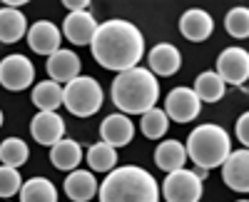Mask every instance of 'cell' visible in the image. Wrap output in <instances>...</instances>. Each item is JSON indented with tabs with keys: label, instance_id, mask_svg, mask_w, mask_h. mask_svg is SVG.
<instances>
[{
	"label": "cell",
	"instance_id": "obj_1",
	"mask_svg": "<svg viewBox=\"0 0 249 202\" xmlns=\"http://www.w3.org/2000/svg\"><path fill=\"white\" fill-rule=\"evenodd\" d=\"M90 53L95 63L105 70L124 73L137 68V63L144 55V37L140 28L130 20L112 18L100 23L92 40H90Z\"/></svg>",
	"mask_w": 249,
	"mask_h": 202
},
{
	"label": "cell",
	"instance_id": "obj_2",
	"mask_svg": "<svg viewBox=\"0 0 249 202\" xmlns=\"http://www.w3.org/2000/svg\"><path fill=\"white\" fill-rule=\"evenodd\" d=\"M160 100V83L147 68H132L117 73L112 80V103L122 115H144L157 108Z\"/></svg>",
	"mask_w": 249,
	"mask_h": 202
},
{
	"label": "cell",
	"instance_id": "obj_3",
	"mask_svg": "<svg viewBox=\"0 0 249 202\" xmlns=\"http://www.w3.org/2000/svg\"><path fill=\"white\" fill-rule=\"evenodd\" d=\"M97 195L100 202H160V185L144 167L122 165L107 172Z\"/></svg>",
	"mask_w": 249,
	"mask_h": 202
},
{
	"label": "cell",
	"instance_id": "obj_4",
	"mask_svg": "<svg viewBox=\"0 0 249 202\" xmlns=\"http://www.w3.org/2000/svg\"><path fill=\"white\" fill-rule=\"evenodd\" d=\"M184 150H187V160H192L199 170L207 172V170L222 167L227 155L232 152V137L222 125L204 123L190 132Z\"/></svg>",
	"mask_w": 249,
	"mask_h": 202
},
{
	"label": "cell",
	"instance_id": "obj_5",
	"mask_svg": "<svg viewBox=\"0 0 249 202\" xmlns=\"http://www.w3.org/2000/svg\"><path fill=\"white\" fill-rule=\"evenodd\" d=\"M102 103H105L102 85L90 75H77L72 83L62 88V105L75 117H92Z\"/></svg>",
	"mask_w": 249,
	"mask_h": 202
},
{
	"label": "cell",
	"instance_id": "obj_6",
	"mask_svg": "<svg viewBox=\"0 0 249 202\" xmlns=\"http://www.w3.org/2000/svg\"><path fill=\"white\" fill-rule=\"evenodd\" d=\"M160 195L167 202H199L202 195H204L202 177L195 170H184V167L167 172Z\"/></svg>",
	"mask_w": 249,
	"mask_h": 202
},
{
	"label": "cell",
	"instance_id": "obj_7",
	"mask_svg": "<svg viewBox=\"0 0 249 202\" xmlns=\"http://www.w3.org/2000/svg\"><path fill=\"white\" fill-rule=\"evenodd\" d=\"M35 80V65L25 55H5L0 60V85L10 92L28 90Z\"/></svg>",
	"mask_w": 249,
	"mask_h": 202
},
{
	"label": "cell",
	"instance_id": "obj_8",
	"mask_svg": "<svg viewBox=\"0 0 249 202\" xmlns=\"http://www.w3.org/2000/svg\"><path fill=\"white\" fill-rule=\"evenodd\" d=\"M219 80L224 85H237L244 88L249 77V53L244 48H224L217 57V70Z\"/></svg>",
	"mask_w": 249,
	"mask_h": 202
},
{
	"label": "cell",
	"instance_id": "obj_9",
	"mask_svg": "<svg viewBox=\"0 0 249 202\" xmlns=\"http://www.w3.org/2000/svg\"><path fill=\"white\" fill-rule=\"evenodd\" d=\"M199 112H202V103L197 100L192 88H184V85L175 88L164 97V115H167V120H175L179 125L192 123Z\"/></svg>",
	"mask_w": 249,
	"mask_h": 202
},
{
	"label": "cell",
	"instance_id": "obj_10",
	"mask_svg": "<svg viewBox=\"0 0 249 202\" xmlns=\"http://www.w3.org/2000/svg\"><path fill=\"white\" fill-rule=\"evenodd\" d=\"M28 37V45L33 53L37 55H45L50 57L53 53L60 50V43H62V33L55 23H50V20H37V23H33L25 33Z\"/></svg>",
	"mask_w": 249,
	"mask_h": 202
},
{
	"label": "cell",
	"instance_id": "obj_11",
	"mask_svg": "<svg viewBox=\"0 0 249 202\" xmlns=\"http://www.w3.org/2000/svg\"><path fill=\"white\" fill-rule=\"evenodd\" d=\"M222 180L234 192L249 190V152H247V147L232 150L227 155V160L222 163Z\"/></svg>",
	"mask_w": 249,
	"mask_h": 202
},
{
	"label": "cell",
	"instance_id": "obj_12",
	"mask_svg": "<svg viewBox=\"0 0 249 202\" xmlns=\"http://www.w3.org/2000/svg\"><path fill=\"white\" fill-rule=\"evenodd\" d=\"M30 135L35 143L53 147L55 143H60L65 137V120H62L57 112H37L30 120Z\"/></svg>",
	"mask_w": 249,
	"mask_h": 202
},
{
	"label": "cell",
	"instance_id": "obj_13",
	"mask_svg": "<svg viewBox=\"0 0 249 202\" xmlns=\"http://www.w3.org/2000/svg\"><path fill=\"white\" fill-rule=\"evenodd\" d=\"M100 137H102V143H107L115 150L117 147H124V145H130L132 137H135V123H132L127 115L112 112V115H107L105 120H102Z\"/></svg>",
	"mask_w": 249,
	"mask_h": 202
},
{
	"label": "cell",
	"instance_id": "obj_14",
	"mask_svg": "<svg viewBox=\"0 0 249 202\" xmlns=\"http://www.w3.org/2000/svg\"><path fill=\"white\" fill-rule=\"evenodd\" d=\"M179 33L190 40V43H204V40L214 33V20L202 8H190L179 18Z\"/></svg>",
	"mask_w": 249,
	"mask_h": 202
},
{
	"label": "cell",
	"instance_id": "obj_15",
	"mask_svg": "<svg viewBox=\"0 0 249 202\" xmlns=\"http://www.w3.org/2000/svg\"><path fill=\"white\" fill-rule=\"evenodd\" d=\"M45 70H48V75H50L53 83H57V85L65 83V85H68V83H72V80L80 75L82 63H80L77 53H72V50H57V53H53V55L48 57Z\"/></svg>",
	"mask_w": 249,
	"mask_h": 202
},
{
	"label": "cell",
	"instance_id": "obj_16",
	"mask_svg": "<svg viewBox=\"0 0 249 202\" xmlns=\"http://www.w3.org/2000/svg\"><path fill=\"white\" fill-rule=\"evenodd\" d=\"M97 30V20L90 10L82 13H68L65 23H62V35H65L72 45H90V40Z\"/></svg>",
	"mask_w": 249,
	"mask_h": 202
},
{
	"label": "cell",
	"instance_id": "obj_17",
	"mask_svg": "<svg viewBox=\"0 0 249 202\" xmlns=\"http://www.w3.org/2000/svg\"><path fill=\"white\" fill-rule=\"evenodd\" d=\"M147 63H150V73L157 77H170L182 68V53L172 45V43H157L150 53H147Z\"/></svg>",
	"mask_w": 249,
	"mask_h": 202
},
{
	"label": "cell",
	"instance_id": "obj_18",
	"mask_svg": "<svg viewBox=\"0 0 249 202\" xmlns=\"http://www.w3.org/2000/svg\"><path fill=\"white\" fill-rule=\"evenodd\" d=\"M65 195L72 200V202H88L97 195V180L90 170H72L68 172L65 177Z\"/></svg>",
	"mask_w": 249,
	"mask_h": 202
},
{
	"label": "cell",
	"instance_id": "obj_19",
	"mask_svg": "<svg viewBox=\"0 0 249 202\" xmlns=\"http://www.w3.org/2000/svg\"><path fill=\"white\" fill-rule=\"evenodd\" d=\"M28 33V18L13 10V8H0V43L13 45L18 40H23Z\"/></svg>",
	"mask_w": 249,
	"mask_h": 202
},
{
	"label": "cell",
	"instance_id": "obj_20",
	"mask_svg": "<svg viewBox=\"0 0 249 202\" xmlns=\"http://www.w3.org/2000/svg\"><path fill=\"white\" fill-rule=\"evenodd\" d=\"M50 163L57 170H65V172L77 170V165L82 163V147H80V143L62 137L60 143H55L50 147Z\"/></svg>",
	"mask_w": 249,
	"mask_h": 202
},
{
	"label": "cell",
	"instance_id": "obj_21",
	"mask_svg": "<svg viewBox=\"0 0 249 202\" xmlns=\"http://www.w3.org/2000/svg\"><path fill=\"white\" fill-rule=\"evenodd\" d=\"M187 163V150L182 143L177 140H162L155 150V165L164 172H175V170H182Z\"/></svg>",
	"mask_w": 249,
	"mask_h": 202
},
{
	"label": "cell",
	"instance_id": "obj_22",
	"mask_svg": "<svg viewBox=\"0 0 249 202\" xmlns=\"http://www.w3.org/2000/svg\"><path fill=\"white\" fill-rule=\"evenodd\" d=\"M30 100L40 112H57V108L62 105V85L53 83V80H43L33 88Z\"/></svg>",
	"mask_w": 249,
	"mask_h": 202
},
{
	"label": "cell",
	"instance_id": "obj_23",
	"mask_svg": "<svg viewBox=\"0 0 249 202\" xmlns=\"http://www.w3.org/2000/svg\"><path fill=\"white\" fill-rule=\"evenodd\" d=\"M192 90H195L199 103H219L227 92V85L219 80V75L214 70H204V73L197 75Z\"/></svg>",
	"mask_w": 249,
	"mask_h": 202
},
{
	"label": "cell",
	"instance_id": "obj_24",
	"mask_svg": "<svg viewBox=\"0 0 249 202\" xmlns=\"http://www.w3.org/2000/svg\"><path fill=\"white\" fill-rule=\"evenodd\" d=\"M20 202H57V190L48 177H30L20 187Z\"/></svg>",
	"mask_w": 249,
	"mask_h": 202
},
{
	"label": "cell",
	"instance_id": "obj_25",
	"mask_svg": "<svg viewBox=\"0 0 249 202\" xmlns=\"http://www.w3.org/2000/svg\"><path fill=\"white\" fill-rule=\"evenodd\" d=\"M85 160H88L92 175H95V172H110V170L117 167V150L100 140V143H95L92 147H88Z\"/></svg>",
	"mask_w": 249,
	"mask_h": 202
},
{
	"label": "cell",
	"instance_id": "obj_26",
	"mask_svg": "<svg viewBox=\"0 0 249 202\" xmlns=\"http://www.w3.org/2000/svg\"><path fill=\"white\" fill-rule=\"evenodd\" d=\"M30 157V147L25 140L20 137H5L3 143H0V163L5 167H23Z\"/></svg>",
	"mask_w": 249,
	"mask_h": 202
},
{
	"label": "cell",
	"instance_id": "obj_27",
	"mask_svg": "<svg viewBox=\"0 0 249 202\" xmlns=\"http://www.w3.org/2000/svg\"><path fill=\"white\" fill-rule=\"evenodd\" d=\"M167 128H170V120H167V115H164V110H160V108L147 110V112L142 115V120H140V130H142V135H144V137H150V140H160V137H164Z\"/></svg>",
	"mask_w": 249,
	"mask_h": 202
},
{
	"label": "cell",
	"instance_id": "obj_28",
	"mask_svg": "<svg viewBox=\"0 0 249 202\" xmlns=\"http://www.w3.org/2000/svg\"><path fill=\"white\" fill-rule=\"evenodd\" d=\"M224 30L237 40H244L249 35V10L247 8H232L224 15Z\"/></svg>",
	"mask_w": 249,
	"mask_h": 202
},
{
	"label": "cell",
	"instance_id": "obj_29",
	"mask_svg": "<svg viewBox=\"0 0 249 202\" xmlns=\"http://www.w3.org/2000/svg\"><path fill=\"white\" fill-rule=\"evenodd\" d=\"M20 187H23V177H20V172L15 167L0 165V197L10 200V197H15L20 192Z\"/></svg>",
	"mask_w": 249,
	"mask_h": 202
},
{
	"label": "cell",
	"instance_id": "obj_30",
	"mask_svg": "<svg viewBox=\"0 0 249 202\" xmlns=\"http://www.w3.org/2000/svg\"><path fill=\"white\" fill-rule=\"evenodd\" d=\"M237 140L247 147L249 145V115L244 112V115H239V120H237Z\"/></svg>",
	"mask_w": 249,
	"mask_h": 202
},
{
	"label": "cell",
	"instance_id": "obj_31",
	"mask_svg": "<svg viewBox=\"0 0 249 202\" xmlns=\"http://www.w3.org/2000/svg\"><path fill=\"white\" fill-rule=\"evenodd\" d=\"M62 5H65L70 13H82V10L90 8V0H65Z\"/></svg>",
	"mask_w": 249,
	"mask_h": 202
},
{
	"label": "cell",
	"instance_id": "obj_32",
	"mask_svg": "<svg viewBox=\"0 0 249 202\" xmlns=\"http://www.w3.org/2000/svg\"><path fill=\"white\" fill-rule=\"evenodd\" d=\"M3 120H5V117H3V110H0V128H3Z\"/></svg>",
	"mask_w": 249,
	"mask_h": 202
},
{
	"label": "cell",
	"instance_id": "obj_33",
	"mask_svg": "<svg viewBox=\"0 0 249 202\" xmlns=\"http://www.w3.org/2000/svg\"><path fill=\"white\" fill-rule=\"evenodd\" d=\"M237 202H247V200H237Z\"/></svg>",
	"mask_w": 249,
	"mask_h": 202
},
{
	"label": "cell",
	"instance_id": "obj_34",
	"mask_svg": "<svg viewBox=\"0 0 249 202\" xmlns=\"http://www.w3.org/2000/svg\"><path fill=\"white\" fill-rule=\"evenodd\" d=\"M5 202H10V200H5Z\"/></svg>",
	"mask_w": 249,
	"mask_h": 202
}]
</instances>
